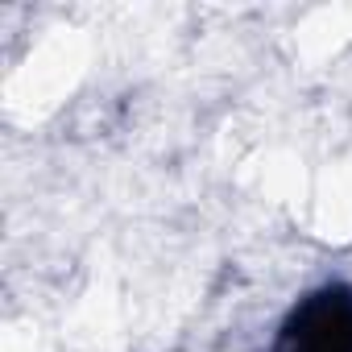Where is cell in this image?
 <instances>
[{
	"mask_svg": "<svg viewBox=\"0 0 352 352\" xmlns=\"http://www.w3.org/2000/svg\"><path fill=\"white\" fill-rule=\"evenodd\" d=\"M274 352H352V286L323 282L282 319Z\"/></svg>",
	"mask_w": 352,
	"mask_h": 352,
	"instance_id": "1",
	"label": "cell"
}]
</instances>
